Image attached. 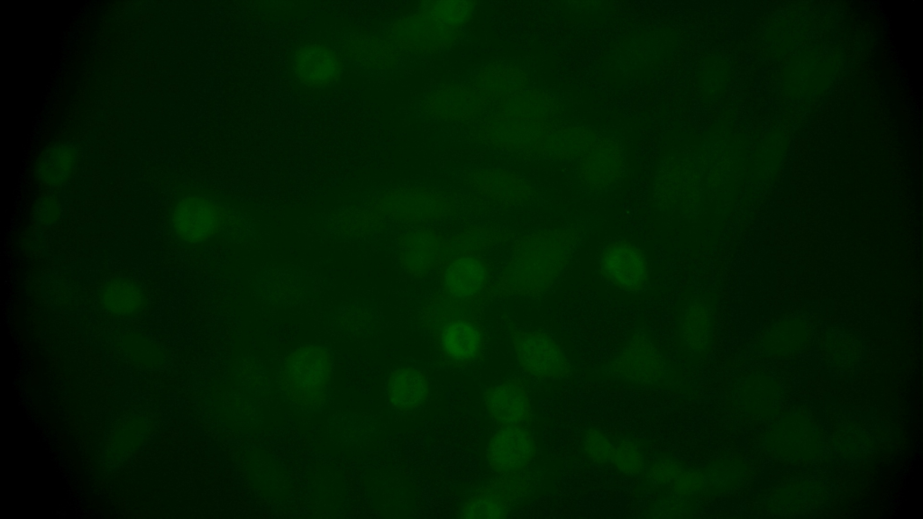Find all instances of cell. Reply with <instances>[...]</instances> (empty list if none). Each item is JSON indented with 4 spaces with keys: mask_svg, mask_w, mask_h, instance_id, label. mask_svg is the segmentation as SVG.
Returning <instances> with one entry per match:
<instances>
[{
    "mask_svg": "<svg viewBox=\"0 0 923 519\" xmlns=\"http://www.w3.org/2000/svg\"><path fill=\"white\" fill-rule=\"evenodd\" d=\"M419 315L443 365L463 369L483 358L487 333L482 313L424 303Z\"/></svg>",
    "mask_w": 923,
    "mask_h": 519,
    "instance_id": "obj_4",
    "label": "cell"
},
{
    "mask_svg": "<svg viewBox=\"0 0 923 519\" xmlns=\"http://www.w3.org/2000/svg\"><path fill=\"white\" fill-rule=\"evenodd\" d=\"M536 453L532 432L524 425L500 426L487 447V460L498 475L526 470Z\"/></svg>",
    "mask_w": 923,
    "mask_h": 519,
    "instance_id": "obj_12",
    "label": "cell"
},
{
    "mask_svg": "<svg viewBox=\"0 0 923 519\" xmlns=\"http://www.w3.org/2000/svg\"><path fill=\"white\" fill-rule=\"evenodd\" d=\"M682 470L679 463L672 460H663L651 467L649 478L658 485L672 484Z\"/></svg>",
    "mask_w": 923,
    "mask_h": 519,
    "instance_id": "obj_29",
    "label": "cell"
},
{
    "mask_svg": "<svg viewBox=\"0 0 923 519\" xmlns=\"http://www.w3.org/2000/svg\"><path fill=\"white\" fill-rule=\"evenodd\" d=\"M611 368L621 378L639 384L657 382L665 372L660 351L642 333H636L628 340L613 360Z\"/></svg>",
    "mask_w": 923,
    "mask_h": 519,
    "instance_id": "obj_16",
    "label": "cell"
},
{
    "mask_svg": "<svg viewBox=\"0 0 923 519\" xmlns=\"http://www.w3.org/2000/svg\"><path fill=\"white\" fill-rule=\"evenodd\" d=\"M529 473L500 475L478 489L463 505L460 517L498 519L508 515L512 505L529 488Z\"/></svg>",
    "mask_w": 923,
    "mask_h": 519,
    "instance_id": "obj_11",
    "label": "cell"
},
{
    "mask_svg": "<svg viewBox=\"0 0 923 519\" xmlns=\"http://www.w3.org/2000/svg\"><path fill=\"white\" fill-rule=\"evenodd\" d=\"M347 53L366 68L388 70L399 61V50L388 40L378 36H358L347 43Z\"/></svg>",
    "mask_w": 923,
    "mask_h": 519,
    "instance_id": "obj_21",
    "label": "cell"
},
{
    "mask_svg": "<svg viewBox=\"0 0 923 519\" xmlns=\"http://www.w3.org/2000/svg\"><path fill=\"white\" fill-rule=\"evenodd\" d=\"M483 402L489 417L500 426L525 425L533 417V408L525 386L510 380L487 387Z\"/></svg>",
    "mask_w": 923,
    "mask_h": 519,
    "instance_id": "obj_17",
    "label": "cell"
},
{
    "mask_svg": "<svg viewBox=\"0 0 923 519\" xmlns=\"http://www.w3.org/2000/svg\"><path fill=\"white\" fill-rule=\"evenodd\" d=\"M704 478L696 471L682 470L672 483V490L679 496L692 495L702 487Z\"/></svg>",
    "mask_w": 923,
    "mask_h": 519,
    "instance_id": "obj_28",
    "label": "cell"
},
{
    "mask_svg": "<svg viewBox=\"0 0 923 519\" xmlns=\"http://www.w3.org/2000/svg\"><path fill=\"white\" fill-rule=\"evenodd\" d=\"M585 224L545 228L516 240L494 283V296L538 298L558 282L582 244Z\"/></svg>",
    "mask_w": 923,
    "mask_h": 519,
    "instance_id": "obj_2",
    "label": "cell"
},
{
    "mask_svg": "<svg viewBox=\"0 0 923 519\" xmlns=\"http://www.w3.org/2000/svg\"><path fill=\"white\" fill-rule=\"evenodd\" d=\"M479 209L474 201L432 187H408L389 190L371 204L350 209L328 223L329 231L343 239L371 237L388 222L411 227L458 218Z\"/></svg>",
    "mask_w": 923,
    "mask_h": 519,
    "instance_id": "obj_3",
    "label": "cell"
},
{
    "mask_svg": "<svg viewBox=\"0 0 923 519\" xmlns=\"http://www.w3.org/2000/svg\"><path fill=\"white\" fill-rule=\"evenodd\" d=\"M466 182L476 194L505 207L529 204L535 196L532 185L519 174L497 168L469 173Z\"/></svg>",
    "mask_w": 923,
    "mask_h": 519,
    "instance_id": "obj_14",
    "label": "cell"
},
{
    "mask_svg": "<svg viewBox=\"0 0 923 519\" xmlns=\"http://www.w3.org/2000/svg\"><path fill=\"white\" fill-rule=\"evenodd\" d=\"M171 224L175 233L187 243L206 242L218 235L241 241L249 219L207 196L190 195L174 207Z\"/></svg>",
    "mask_w": 923,
    "mask_h": 519,
    "instance_id": "obj_5",
    "label": "cell"
},
{
    "mask_svg": "<svg viewBox=\"0 0 923 519\" xmlns=\"http://www.w3.org/2000/svg\"><path fill=\"white\" fill-rule=\"evenodd\" d=\"M528 85V77L520 67L496 62L482 67L475 75L472 86L487 105H501L520 95Z\"/></svg>",
    "mask_w": 923,
    "mask_h": 519,
    "instance_id": "obj_18",
    "label": "cell"
},
{
    "mask_svg": "<svg viewBox=\"0 0 923 519\" xmlns=\"http://www.w3.org/2000/svg\"><path fill=\"white\" fill-rule=\"evenodd\" d=\"M603 280L628 294L644 292L650 282V265L644 251L635 242L616 240L607 243L598 257Z\"/></svg>",
    "mask_w": 923,
    "mask_h": 519,
    "instance_id": "obj_9",
    "label": "cell"
},
{
    "mask_svg": "<svg viewBox=\"0 0 923 519\" xmlns=\"http://www.w3.org/2000/svg\"><path fill=\"white\" fill-rule=\"evenodd\" d=\"M387 394L396 410L411 412L421 407L428 399L429 380L421 369L404 366L390 373L387 381Z\"/></svg>",
    "mask_w": 923,
    "mask_h": 519,
    "instance_id": "obj_20",
    "label": "cell"
},
{
    "mask_svg": "<svg viewBox=\"0 0 923 519\" xmlns=\"http://www.w3.org/2000/svg\"><path fill=\"white\" fill-rule=\"evenodd\" d=\"M487 105L471 85L449 83L430 92L424 100L423 107L433 118L459 123L480 115Z\"/></svg>",
    "mask_w": 923,
    "mask_h": 519,
    "instance_id": "obj_15",
    "label": "cell"
},
{
    "mask_svg": "<svg viewBox=\"0 0 923 519\" xmlns=\"http://www.w3.org/2000/svg\"><path fill=\"white\" fill-rule=\"evenodd\" d=\"M294 70L304 84L323 87L340 77L343 62L329 47L319 43L309 44L297 51Z\"/></svg>",
    "mask_w": 923,
    "mask_h": 519,
    "instance_id": "obj_19",
    "label": "cell"
},
{
    "mask_svg": "<svg viewBox=\"0 0 923 519\" xmlns=\"http://www.w3.org/2000/svg\"><path fill=\"white\" fill-rule=\"evenodd\" d=\"M514 236L511 230L503 227L472 224L446 237L438 269V287L426 300L483 312L494 296L493 270L487 255Z\"/></svg>",
    "mask_w": 923,
    "mask_h": 519,
    "instance_id": "obj_1",
    "label": "cell"
},
{
    "mask_svg": "<svg viewBox=\"0 0 923 519\" xmlns=\"http://www.w3.org/2000/svg\"><path fill=\"white\" fill-rule=\"evenodd\" d=\"M252 293L260 301L278 307H293L310 300L316 292L314 277L291 264H272L252 278Z\"/></svg>",
    "mask_w": 923,
    "mask_h": 519,
    "instance_id": "obj_8",
    "label": "cell"
},
{
    "mask_svg": "<svg viewBox=\"0 0 923 519\" xmlns=\"http://www.w3.org/2000/svg\"><path fill=\"white\" fill-rule=\"evenodd\" d=\"M333 368L329 351L318 344H305L285 359L280 384L287 396L306 407L320 405L326 398Z\"/></svg>",
    "mask_w": 923,
    "mask_h": 519,
    "instance_id": "obj_6",
    "label": "cell"
},
{
    "mask_svg": "<svg viewBox=\"0 0 923 519\" xmlns=\"http://www.w3.org/2000/svg\"><path fill=\"white\" fill-rule=\"evenodd\" d=\"M476 9V3L464 0H437L421 3L417 9L425 13L438 23L462 30L470 22Z\"/></svg>",
    "mask_w": 923,
    "mask_h": 519,
    "instance_id": "obj_25",
    "label": "cell"
},
{
    "mask_svg": "<svg viewBox=\"0 0 923 519\" xmlns=\"http://www.w3.org/2000/svg\"><path fill=\"white\" fill-rule=\"evenodd\" d=\"M611 463L618 471L630 476L639 474L644 468V459L639 449L628 440H623L615 446Z\"/></svg>",
    "mask_w": 923,
    "mask_h": 519,
    "instance_id": "obj_26",
    "label": "cell"
},
{
    "mask_svg": "<svg viewBox=\"0 0 923 519\" xmlns=\"http://www.w3.org/2000/svg\"><path fill=\"white\" fill-rule=\"evenodd\" d=\"M100 299L106 310L115 314H129L137 311L143 303L144 294L133 281L114 278L101 288Z\"/></svg>",
    "mask_w": 923,
    "mask_h": 519,
    "instance_id": "obj_24",
    "label": "cell"
},
{
    "mask_svg": "<svg viewBox=\"0 0 923 519\" xmlns=\"http://www.w3.org/2000/svg\"><path fill=\"white\" fill-rule=\"evenodd\" d=\"M75 163L76 151L71 145H52L42 152L37 162V178L44 186L58 187L69 179Z\"/></svg>",
    "mask_w": 923,
    "mask_h": 519,
    "instance_id": "obj_23",
    "label": "cell"
},
{
    "mask_svg": "<svg viewBox=\"0 0 923 519\" xmlns=\"http://www.w3.org/2000/svg\"><path fill=\"white\" fill-rule=\"evenodd\" d=\"M584 451L593 462L607 464L611 462L615 446L603 432L589 429L585 434Z\"/></svg>",
    "mask_w": 923,
    "mask_h": 519,
    "instance_id": "obj_27",
    "label": "cell"
},
{
    "mask_svg": "<svg viewBox=\"0 0 923 519\" xmlns=\"http://www.w3.org/2000/svg\"><path fill=\"white\" fill-rule=\"evenodd\" d=\"M462 30L445 26L416 10L394 21L388 39L399 50L414 54H430L446 50L462 37Z\"/></svg>",
    "mask_w": 923,
    "mask_h": 519,
    "instance_id": "obj_10",
    "label": "cell"
},
{
    "mask_svg": "<svg viewBox=\"0 0 923 519\" xmlns=\"http://www.w3.org/2000/svg\"><path fill=\"white\" fill-rule=\"evenodd\" d=\"M510 339L517 363L525 374L538 379H559L570 374L568 358L548 332L513 328Z\"/></svg>",
    "mask_w": 923,
    "mask_h": 519,
    "instance_id": "obj_7",
    "label": "cell"
},
{
    "mask_svg": "<svg viewBox=\"0 0 923 519\" xmlns=\"http://www.w3.org/2000/svg\"><path fill=\"white\" fill-rule=\"evenodd\" d=\"M680 335L683 345L693 353L702 352L710 335V313L700 298H692L684 305L680 321Z\"/></svg>",
    "mask_w": 923,
    "mask_h": 519,
    "instance_id": "obj_22",
    "label": "cell"
},
{
    "mask_svg": "<svg viewBox=\"0 0 923 519\" xmlns=\"http://www.w3.org/2000/svg\"><path fill=\"white\" fill-rule=\"evenodd\" d=\"M445 236L426 225L411 227L397 238L398 255L403 269L423 278L438 270Z\"/></svg>",
    "mask_w": 923,
    "mask_h": 519,
    "instance_id": "obj_13",
    "label": "cell"
}]
</instances>
